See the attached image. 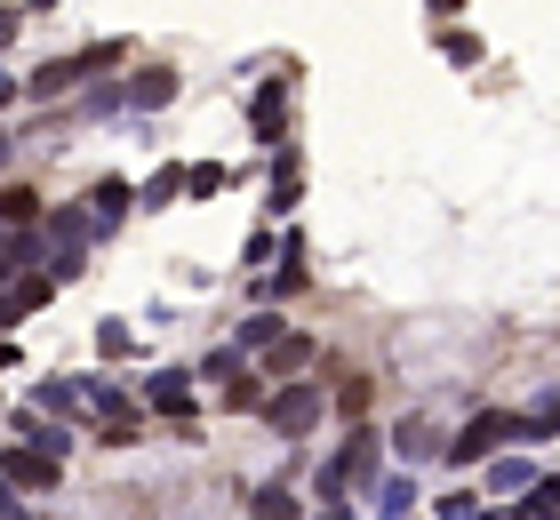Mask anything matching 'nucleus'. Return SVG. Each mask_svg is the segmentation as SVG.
Returning <instances> with one entry per match:
<instances>
[{"label": "nucleus", "instance_id": "5", "mask_svg": "<svg viewBox=\"0 0 560 520\" xmlns=\"http://www.w3.org/2000/svg\"><path fill=\"white\" fill-rule=\"evenodd\" d=\"M40 224H48V256H57V280H72L81 273V256H89V241H96V224H89V208H40Z\"/></svg>", "mask_w": 560, "mask_h": 520}, {"label": "nucleus", "instance_id": "29", "mask_svg": "<svg viewBox=\"0 0 560 520\" xmlns=\"http://www.w3.org/2000/svg\"><path fill=\"white\" fill-rule=\"evenodd\" d=\"M337 408L352 416V425H361V416H369V384H361V377H345V393H337Z\"/></svg>", "mask_w": 560, "mask_h": 520}, {"label": "nucleus", "instance_id": "24", "mask_svg": "<svg viewBox=\"0 0 560 520\" xmlns=\"http://www.w3.org/2000/svg\"><path fill=\"white\" fill-rule=\"evenodd\" d=\"M272 377H289V369H304V360H313V345H304V336H272Z\"/></svg>", "mask_w": 560, "mask_h": 520}, {"label": "nucleus", "instance_id": "4", "mask_svg": "<svg viewBox=\"0 0 560 520\" xmlns=\"http://www.w3.org/2000/svg\"><path fill=\"white\" fill-rule=\"evenodd\" d=\"M257 416H265L280 440H304V432H313L320 416H328V393H320V384H280V393H265Z\"/></svg>", "mask_w": 560, "mask_h": 520}, {"label": "nucleus", "instance_id": "2", "mask_svg": "<svg viewBox=\"0 0 560 520\" xmlns=\"http://www.w3.org/2000/svg\"><path fill=\"white\" fill-rule=\"evenodd\" d=\"M504 440H537V425L528 416H504V408H489V416H472L465 432L441 449V464H456V473H472V464H489V449H504Z\"/></svg>", "mask_w": 560, "mask_h": 520}, {"label": "nucleus", "instance_id": "25", "mask_svg": "<svg viewBox=\"0 0 560 520\" xmlns=\"http://www.w3.org/2000/svg\"><path fill=\"white\" fill-rule=\"evenodd\" d=\"M233 176H224L217 161H200V169H185V200H209V193H224Z\"/></svg>", "mask_w": 560, "mask_h": 520}, {"label": "nucleus", "instance_id": "6", "mask_svg": "<svg viewBox=\"0 0 560 520\" xmlns=\"http://www.w3.org/2000/svg\"><path fill=\"white\" fill-rule=\"evenodd\" d=\"M289 72H272V81L248 96V128H257V145H289Z\"/></svg>", "mask_w": 560, "mask_h": 520}, {"label": "nucleus", "instance_id": "20", "mask_svg": "<svg viewBox=\"0 0 560 520\" xmlns=\"http://www.w3.org/2000/svg\"><path fill=\"white\" fill-rule=\"evenodd\" d=\"M137 200H144V208H168V200H185V161H168V169H152Z\"/></svg>", "mask_w": 560, "mask_h": 520}, {"label": "nucleus", "instance_id": "35", "mask_svg": "<svg viewBox=\"0 0 560 520\" xmlns=\"http://www.w3.org/2000/svg\"><path fill=\"white\" fill-rule=\"evenodd\" d=\"M16 16H24V9H0V41H9V33H16Z\"/></svg>", "mask_w": 560, "mask_h": 520}, {"label": "nucleus", "instance_id": "17", "mask_svg": "<svg viewBox=\"0 0 560 520\" xmlns=\"http://www.w3.org/2000/svg\"><path fill=\"white\" fill-rule=\"evenodd\" d=\"M248 505H257V520H296V473L265 481V488H257V497H248Z\"/></svg>", "mask_w": 560, "mask_h": 520}, {"label": "nucleus", "instance_id": "27", "mask_svg": "<svg viewBox=\"0 0 560 520\" xmlns=\"http://www.w3.org/2000/svg\"><path fill=\"white\" fill-rule=\"evenodd\" d=\"M96 353H105V360H129V353H137V336L113 321V328H96Z\"/></svg>", "mask_w": 560, "mask_h": 520}, {"label": "nucleus", "instance_id": "23", "mask_svg": "<svg viewBox=\"0 0 560 520\" xmlns=\"http://www.w3.org/2000/svg\"><path fill=\"white\" fill-rule=\"evenodd\" d=\"M40 217V193H24V185H0V224H33Z\"/></svg>", "mask_w": 560, "mask_h": 520}, {"label": "nucleus", "instance_id": "16", "mask_svg": "<svg viewBox=\"0 0 560 520\" xmlns=\"http://www.w3.org/2000/svg\"><path fill=\"white\" fill-rule=\"evenodd\" d=\"M217 408H233V416H257L265 408V377H248V369H233L217 384Z\"/></svg>", "mask_w": 560, "mask_h": 520}, {"label": "nucleus", "instance_id": "19", "mask_svg": "<svg viewBox=\"0 0 560 520\" xmlns=\"http://www.w3.org/2000/svg\"><path fill=\"white\" fill-rule=\"evenodd\" d=\"M409 512H417V481H409V473L376 481V520H409Z\"/></svg>", "mask_w": 560, "mask_h": 520}, {"label": "nucleus", "instance_id": "1", "mask_svg": "<svg viewBox=\"0 0 560 520\" xmlns=\"http://www.w3.org/2000/svg\"><path fill=\"white\" fill-rule=\"evenodd\" d=\"M376 481H385V432H376L369 425V416H361V425H352L345 440H337V457H328L320 464V481H313V497L328 505V497H352V488H361V497H369V488Z\"/></svg>", "mask_w": 560, "mask_h": 520}, {"label": "nucleus", "instance_id": "30", "mask_svg": "<svg viewBox=\"0 0 560 520\" xmlns=\"http://www.w3.org/2000/svg\"><path fill=\"white\" fill-rule=\"evenodd\" d=\"M441 48H448V65H472V57H480V41H472V33H448Z\"/></svg>", "mask_w": 560, "mask_h": 520}, {"label": "nucleus", "instance_id": "13", "mask_svg": "<svg viewBox=\"0 0 560 520\" xmlns=\"http://www.w3.org/2000/svg\"><path fill=\"white\" fill-rule=\"evenodd\" d=\"M168 96H176V72H168V65H144L137 81L120 89V104H129V113H161Z\"/></svg>", "mask_w": 560, "mask_h": 520}, {"label": "nucleus", "instance_id": "33", "mask_svg": "<svg viewBox=\"0 0 560 520\" xmlns=\"http://www.w3.org/2000/svg\"><path fill=\"white\" fill-rule=\"evenodd\" d=\"M424 9L441 16V24H448V16H465V0H424Z\"/></svg>", "mask_w": 560, "mask_h": 520}, {"label": "nucleus", "instance_id": "15", "mask_svg": "<svg viewBox=\"0 0 560 520\" xmlns=\"http://www.w3.org/2000/svg\"><path fill=\"white\" fill-rule=\"evenodd\" d=\"M296 193H304V161H296V152L289 145H272V217H289V208H296Z\"/></svg>", "mask_w": 560, "mask_h": 520}, {"label": "nucleus", "instance_id": "32", "mask_svg": "<svg viewBox=\"0 0 560 520\" xmlns=\"http://www.w3.org/2000/svg\"><path fill=\"white\" fill-rule=\"evenodd\" d=\"M313 520H352V497H328V505H320Z\"/></svg>", "mask_w": 560, "mask_h": 520}, {"label": "nucleus", "instance_id": "31", "mask_svg": "<svg viewBox=\"0 0 560 520\" xmlns=\"http://www.w3.org/2000/svg\"><path fill=\"white\" fill-rule=\"evenodd\" d=\"M0 520H33L24 512V488H9V481H0Z\"/></svg>", "mask_w": 560, "mask_h": 520}, {"label": "nucleus", "instance_id": "3", "mask_svg": "<svg viewBox=\"0 0 560 520\" xmlns=\"http://www.w3.org/2000/svg\"><path fill=\"white\" fill-rule=\"evenodd\" d=\"M120 57H129V41H96V48H81V57H57L48 72H33V81H24V96H65L72 81H96V72H113Z\"/></svg>", "mask_w": 560, "mask_h": 520}, {"label": "nucleus", "instance_id": "9", "mask_svg": "<svg viewBox=\"0 0 560 520\" xmlns=\"http://www.w3.org/2000/svg\"><path fill=\"white\" fill-rule=\"evenodd\" d=\"M272 256H280V265H272V273L257 280V297H265V304H280V297H296L304 280H313V273H304V232H289V241H280Z\"/></svg>", "mask_w": 560, "mask_h": 520}, {"label": "nucleus", "instance_id": "22", "mask_svg": "<svg viewBox=\"0 0 560 520\" xmlns=\"http://www.w3.org/2000/svg\"><path fill=\"white\" fill-rule=\"evenodd\" d=\"M521 512L528 520H560V481H528L521 488Z\"/></svg>", "mask_w": 560, "mask_h": 520}, {"label": "nucleus", "instance_id": "8", "mask_svg": "<svg viewBox=\"0 0 560 520\" xmlns=\"http://www.w3.org/2000/svg\"><path fill=\"white\" fill-rule=\"evenodd\" d=\"M144 408L185 425V416H192V369H152V377H144Z\"/></svg>", "mask_w": 560, "mask_h": 520}, {"label": "nucleus", "instance_id": "14", "mask_svg": "<svg viewBox=\"0 0 560 520\" xmlns=\"http://www.w3.org/2000/svg\"><path fill=\"white\" fill-rule=\"evenodd\" d=\"M280 328H289V321H280V304H257V312H248V321L233 328V345H224V353H233V360H248V353H265Z\"/></svg>", "mask_w": 560, "mask_h": 520}, {"label": "nucleus", "instance_id": "18", "mask_svg": "<svg viewBox=\"0 0 560 520\" xmlns=\"http://www.w3.org/2000/svg\"><path fill=\"white\" fill-rule=\"evenodd\" d=\"M528 481H537V464H528V457H497V464H489V481H480V488H489V497H521Z\"/></svg>", "mask_w": 560, "mask_h": 520}, {"label": "nucleus", "instance_id": "12", "mask_svg": "<svg viewBox=\"0 0 560 520\" xmlns=\"http://www.w3.org/2000/svg\"><path fill=\"white\" fill-rule=\"evenodd\" d=\"M48 297H57V273H24V280H16V289H9V297H0V328H16V321H24V312H40Z\"/></svg>", "mask_w": 560, "mask_h": 520}, {"label": "nucleus", "instance_id": "34", "mask_svg": "<svg viewBox=\"0 0 560 520\" xmlns=\"http://www.w3.org/2000/svg\"><path fill=\"white\" fill-rule=\"evenodd\" d=\"M16 96H24V81H9V72H0V113H9Z\"/></svg>", "mask_w": 560, "mask_h": 520}, {"label": "nucleus", "instance_id": "26", "mask_svg": "<svg viewBox=\"0 0 560 520\" xmlns=\"http://www.w3.org/2000/svg\"><path fill=\"white\" fill-rule=\"evenodd\" d=\"M472 512H480V497H472V488H448V497L432 505V520H472Z\"/></svg>", "mask_w": 560, "mask_h": 520}, {"label": "nucleus", "instance_id": "21", "mask_svg": "<svg viewBox=\"0 0 560 520\" xmlns=\"http://www.w3.org/2000/svg\"><path fill=\"white\" fill-rule=\"evenodd\" d=\"M40 408L48 416H81V377H48L40 384Z\"/></svg>", "mask_w": 560, "mask_h": 520}, {"label": "nucleus", "instance_id": "11", "mask_svg": "<svg viewBox=\"0 0 560 520\" xmlns=\"http://www.w3.org/2000/svg\"><path fill=\"white\" fill-rule=\"evenodd\" d=\"M129 208H137V185H120V176H105V185H89V224L105 232V241L120 232V217H129Z\"/></svg>", "mask_w": 560, "mask_h": 520}, {"label": "nucleus", "instance_id": "36", "mask_svg": "<svg viewBox=\"0 0 560 520\" xmlns=\"http://www.w3.org/2000/svg\"><path fill=\"white\" fill-rule=\"evenodd\" d=\"M0 161H9V137H0Z\"/></svg>", "mask_w": 560, "mask_h": 520}, {"label": "nucleus", "instance_id": "10", "mask_svg": "<svg viewBox=\"0 0 560 520\" xmlns=\"http://www.w3.org/2000/svg\"><path fill=\"white\" fill-rule=\"evenodd\" d=\"M441 449H448V440H441L432 416H400V425H393V457H400V464H432Z\"/></svg>", "mask_w": 560, "mask_h": 520}, {"label": "nucleus", "instance_id": "28", "mask_svg": "<svg viewBox=\"0 0 560 520\" xmlns=\"http://www.w3.org/2000/svg\"><path fill=\"white\" fill-rule=\"evenodd\" d=\"M280 241H272V232H248V249H241V273H265V256H272Z\"/></svg>", "mask_w": 560, "mask_h": 520}, {"label": "nucleus", "instance_id": "7", "mask_svg": "<svg viewBox=\"0 0 560 520\" xmlns=\"http://www.w3.org/2000/svg\"><path fill=\"white\" fill-rule=\"evenodd\" d=\"M57 473H65V457L33 449V440H16V449H0V481H9V488H57Z\"/></svg>", "mask_w": 560, "mask_h": 520}]
</instances>
